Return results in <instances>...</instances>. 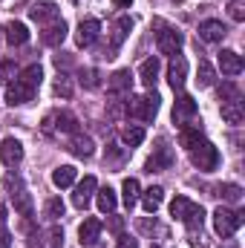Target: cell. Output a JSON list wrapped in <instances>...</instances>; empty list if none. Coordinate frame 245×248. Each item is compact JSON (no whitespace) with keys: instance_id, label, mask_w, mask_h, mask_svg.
<instances>
[{"instance_id":"obj_1","label":"cell","mask_w":245,"mask_h":248,"mask_svg":"<svg viewBox=\"0 0 245 248\" xmlns=\"http://www.w3.org/2000/svg\"><path fill=\"white\" fill-rule=\"evenodd\" d=\"M170 217L179 219V222H184V225L193 231V228H202L205 211H202V205H196V202L187 199V196H173V202H170Z\"/></svg>"},{"instance_id":"obj_2","label":"cell","mask_w":245,"mask_h":248,"mask_svg":"<svg viewBox=\"0 0 245 248\" xmlns=\"http://www.w3.org/2000/svg\"><path fill=\"white\" fill-rule=\"evenodd\" d=\"M159 113V95L150 93V95H133L127 101V116L138 119V122H153Z\"/></svg>"},{"instance_id":"obj_3","label":"cell","mask_w":245,"mask_h":248,"mask_svg":"<svg viewBox=\"0 0 245 248\" xmlns=\"http://www.w3.org/2000/svg\"><path fill=\"white\" fill-rule=\"evenodd\" d=\"M245 222V211H231V208H216L214 211V231L225 240V237H231L240 225Z\"/></svg>"},{"instance_id":"obj_4","label":"cell","mask_w":245,"mask_h":248,"mask_svg":"<svg viewBox=\"0 0 245 248\" xmlns=\"http://www.w3.org/2000/svg\"><path fill=\"white\" fill-rule=\"evenodd\" d=\"M156 46H159V52L162 55H179V49H182L184 38L182 32H176L173 26H165L162 20H156Z\"/></svg>"},{"instance_id":"obj_5","label":"cell","mask_w":245,"mask_h":248,"mask_svg":"<svg viewBox=\"0 0 245 248\" xmlns=\"http://www.w3.org/2000/svg\"><path fill=\"white\" fill-rule=\"evenodd\" d=\"M190 162H193V168H199V170H216V168H219V150H216L211 141H202L199 147L190 150Z\"/></svg>"},{"instance_id":"obj_6","label":"cell","mask_w":245,"mask_h":248,"mask_svg":"<svg viewBox=\"0 0 245 248\" xmlns=\"http://www.w3.org/2000/svg\"><path fill=\"white\" fill-rule=\"evenodd\" d=\"M44 130L46 133H52V130H58V133H78V119L72 116V113H66V110H58V113H49L46 119H44Z\"/></svg>"},{"instance_id":"obj_7","label":"cell","mask_w":245,"mask_h":248,"mask_svg":"<svg viewBox=\"0 0 245 248\" xmlns=\"http://www.w3.org/2000/svg\"><path fill=\"white\" fill-rule=\"evenodd\" d=\"M98 35H101V23H98L95 17H84V20L78 23V32H75V44H78L81 49H87V46H92V44L98 41Z\"/></svg>"},{"instance_id":"obj_8","label":"cell","mask_w":245,"mask_h":248,"mask_svg":"<svg viewBox=\"0 0 245 248\" xmlns=\"http://www.w3.org/2000/svg\"><path fill=\"white\" fill-rule=\"evenodd\" d=\"M196 113H199V104H196L190 95L179 93V98H176V104H173V124L193 122V119H196Z\"/></svg>"},{"instance_id":"obj_9","label":"cell","mask_w":245,"mask_h":248,"mask_svg":"<svg viewBox=\"0 0 245 248\" xmlns=\"http://www.w3.org/2000/svg\"><path fill=\"white\" fill-rule=\"evenodd\" d=\"M170 165H173V150H170V147H168V144L162 141V144L156 147V153H153V156L147 159L144 170H147V173H159V170H168Z\"/></svg>"},{"instance_id":"obj_10","label":"cell","mask_w":245,"mask_h":248,"mask_svg":"<svg viewBox=\"0 0 245 248\" xmlns=\"http://www.w3.org/2000/svg\"><path fill=\"white\" fill-rule=\"evenodd\" d=\"M0 162H3L6 168L20 165V162H23V144H20L17 139H3V141H0Z\"/></svg>"},{"instance_id":"obj_11","label":"cell","mask_w":245,"mask_h":248,"mask_svg":"<svg viewBox=\"0 0 245 248\" xmlns=\"http://www.w3.org/2000/svg\"><path fill=\"white\" fill-rule=\"evenodd\" d=\"M130 87H133V75H130V69H119V72L107 81V93H110V98H124V95H130Z\"/></svg>"},{"instance_id":"obj_12","label":"cell","mask_w":245,"mask_h":248,"mask_svg":"<svg viewBox=\"0 0 245 248\" xmlns=\"http://www.w3.org/2000/svg\"><path fill=\"white\" fill-rule=\"evenodd\" d=\"M184 81H187V61H184V55H173L168 63V84L173 90H182Z\"/></svg>"},{"instance_id":"obj_13","label":"cell","mask_w":245,"mask_h":248,"mask_svg":"<svg viewBox=\"0 0 245 248\" xmlns=\"http://www.w3.org/2000/svg\"><path fill=\"white\" fill-rule=\"evenodd\" d=\"M32 98H35V90L26 87V84L17 81V78H15V84H9V90H6V104H9V107H20V104H26V101H32Z\"/></svg>"},{"instance_id":"obj_14","label":"cell","mask_w":245,"mask_h":248,"mask_svg":"<svg viewBox=\"0 0 245 248\" xmlns=\"http://www.w3.org/2000/svg\"><path fill=\"white\" fill-rule=\"evenodd\" d=\"M98 190V182H95V176H84L81 182H78V187H75V193H72V205L75 208H87L90 205V199H92V193Z\"/></svg>"},{"instance_id":"obj_15","label":"cell","mask_w":245,"mask_h":248,"mask_svg":"<svg viewBox=\"0 0 245 248\" xmlns=\"http://www.w3.org/2000/svg\"><path fill=\"white\" fill-rule=\"evenodd\" d=\"M219 66H222V75L237 78V75L245 69V61L234 52V49H222V52H219Z\"/></svg>"},{"instance_id":"obj_16","label":"cell","mask_w":245,"mask_h":248,"mask_svg":"<svg viewBox=\"0 0 245 248\" xmlns=\"http://www.w3.org/2000/svg\"><path fill=\"white\" fill-rule=\"evenodd\" d=\"M225 35H228V29H225L222 20H214V17H211V20H202V23H199V38L208 41V44H216V41H222Z\"/></svg>"},{"instance_id":"obj_17","label":"cell","mask_w":245,"mask_h":248,"mask_svg":"<svg viewBox=\"0 0 245 248\" xmlns=\"http://www.w3.org/2000/svg\"><path fill=\"white\" fill-rule=\"evenodd\" d=\"M72 156H78V159H90L92 153H95V144H92V139L90 136H84V133H72V139H69V147H66Z\"/></svg>"},{"instance_id":"obj_18","label":"cell","mask_w":245,"mask_h":248,"mask_svg":"<svg viewBox=\"0 0 245 248\" xmlns=\"http://www.w3.org/2000/svg\"><path fill=\"white\" fill-rule=\"evenodd\" d=\"M29 17L35 20V23H55V20H61L58 17V6L55 3H35L32 9H29Z\"/></svg>"},{"instance_id":"obj_19","label":"cell","mask_w":245,"mask_h":248,"mask_svg":"<svg viewBox=\"0 0 245 248\" xmlns=\"http://www.w3.org/2000/svg\"><path fill=\"white\" fill-rule=\"evenodd\" d=\"M66 23L63 20H55V23H49L44 32H41V41L46 44V46H61L63 41H66Z\"/></svg>"},{"instance_id":"obj_20","label":"cell","mask_w":245,"mask_h":248,"mask_svg":"<svg viewBox=\"0 0 245 248\" xmlns=\"http://www.w3.org/2000/svg\"><path fill=\"white\" fill-rule=\"evenodd\" d=\"M101 219H95V217H90V219H84L81 222V228H78V237H81V246H95V240H98V234H101Z\"/></svg>"},{"instance_id":"obj_21","label":"cell","mask_w":245,"mask_h":248,"mask_svg":"<svg viewBox=\"0 0 245 248\" xmlns=\"http://www.w3.org/2000/svg\"><path fill=\"white\" fill-rule=\"evenodd\" d=\"M202 141H205V136H202L199 124H182V130H179V144H182V147L193 150V147H199Z\"/></svg>"},{"instance_id":"obj_22","label":"cell","mask_w":245,"mask_h":248,"mask_svg":"<svg viewBox=\"0 0 245 248\" xmlns=\"http://www.w3.org/2000/svg\"><path fill=\"white\" fill-rule=\"evenodd\" d=\"M162 202H165V187L162 185H153L144 190V196H141V208L147 211V214H156L159 208H162Z\"/></svg>"},{"instance_id":"obj_23","label":"cell","mask_w":245,"mask_h":248,"mask_svg":"<svg viewBox=\"0 0 245 248\" xmlns=\"http://www.w3.org/2000/svg\"><path fill=\"white\" fill-rule=\"evenodd\" d=\"M222 119L228 124H243V119H245L243 95L240 98H231V101H222Z\"/></svg>"},{"instance_id":"obj_24","label":"cell","mask_w":245,"mask_h":248,"mask_svg":"<svg viewBox=\"0 0 245 248\" xmlns=\"http://www.w3.org/2000/svg\"><path fill=\"white\" fill-rule=\"evenodd\" d=\"M9 196H12V205H15V211H17L20 217H32V196H29L26 187H17V190H12Z\"/></svg>"},{"instance_id":"obj_25","label":"cell","mask_w":245,"mask_h":248,"mask_svg":"<svg viewBox=\"0 0 245 248\" xmlns=\"http://www.w3.org/2000/svg\"><path fill=\"white\" fill-rule=\"evenodd\" d=\"M6 41H9L12 46H20V44L29 41V29H26L20 20H12V23H6Z\"/></svg>"},{"instance_id":"obj_26","label":"cell","mask_w":245,"mask_h":248,"mask_svg":"<svg viewBox=\"0 0 245 248\" xmlns=\"http://www.w3.org/2000/svg\"><path fill=\"white\" fill-rule=\"evenodd\" d=\"M138 78H141L144 87H153V84H156V78H159V58H156V55L147 58V61H141V66H138Z\"/></svg>"},{"instance_id":"obj_27","label":"cell","mask_w":245,"mask_h":248,"mask_svg":"<svg viewBox=\"0 0 245 248\" xmlns=\"http://www.w3.org/2000/svg\"><path fill=\"white\" fill-rule=\"evenodd\" d=\"M41 78H44L41 63H29L26 69H20V72H17V81H23V84H26V87H32V90H38V87H41Z\"/></svg>"},{"instance_id":"obj_28","label":"cell","mask_w":245,"mask_h":248,"mask_svg":"<svg viewBox=\"0 0 245 248\" xmlns=\"http://www.w3.org/2000/svg\"><path fill=\"white\" fill-rule=\"evenodd\" d=\"M75 176H78V173H75L72 165H61V168L52 170V185L55 187H69L72 182H75Z\"/></svg>"},{"instance_id":"obj_29","label":"cell","mask_w":245,"mask_h":248,"mask_svg":"<svg viewBox=\"0 0 245 248\" xmlns=\"http://www.w3.org/2000/svg\"><path fill=\"white\" fill-rule=\"evenodd\" d=\"M214 81H216V69L208 61H199V66H196V84L202 90H208V87H214Z\"/></svg>"},{"instance_id":"obj_30","label":"cell","mask_w":245,"mask_h":248,"mask_svg":"<svg viewBox=\"0 0 245 248\" xmlns=\"http://www.w3.org/2000/svg\"><path fill=\"white\" fill-rule=\"evenodd\" d=\"M122 141L127 147H138V144L144 141V127H141V124H127L122 130Z\"/></svg>"},{"instance_id":"obj_31","label":"cell","mask_w":245,"mask_h":248,"mask_svg":"<svg viewBox=\"0 0 245 248\" xmlns=\"http://www.w3.org/2000/svg\"><path fill=\"white\" fill-rule=\"evenodd\" d=\"M116 205H119L116 190H113V187H101V190H98V211H101V214H113Z\"/></svg>"},{"instance_id":"obj_32","label":"cell","mask_w":245,"mask_h":248,"mask_svg":"<svg viewBox=\"0 0 245 248\" xmlns=\"http://www.w3.org/2000/svg\"><path fill=\"white\" fill-rule=\"evenodd\" d=\"M214 190H216L214 196H222L225 202H240L243 199V187L234 185V182H222V185H216Z\"/></svg>"},{"instance_id":"obj_33","label":"cell","mask_w":245,"mask_h":248,"mask_svg":"<svg viewBox=\"0 0 245 248\" xmlns=\"http://www.w3.org/2000/svg\"><path fill=\"white\" fill-rule=\"evenodd\" d=\"M138 193H141V187H138V182H136V179H124V185H122V199H124V205H127V211H133V205H136Z\"/></svg>"},{"instance_id":"obj_34","label":"cell","mask_w":245,"mask_h":248,"mask_svg":"<svg viewBox=\"0 0 245 248\" xmlns=\"http://www.w3.org/2000/svg\"><path fill=\"white\" fill-rule=\"evenodd\" d=\"M78 81H81L87 90H98V87H101V72H98L95 66H84V69L78 72Z\"/></svg>"},{"instance_id":"obj_35","label":"cell","mask_w":245,"mask_h":248,"mask_svg":"<svg viewBox=\"0 0 245 248\" xmlns=\"http://www.w3.org/2000/svg\"><path fill=\"white\" fill-rule=\"evenodd\" d=\"M136 228H138L141 234H150V237H153V234L168 237V228H165L162 222H156V219H138V222H136Z\"/></svg>"},{"instance_id":"obj_36","label":"cell","mask_w":245,"mask_h":248,"mask_svg":"<svg viewBox=\"0 0 245 248\" xmlns=\"http://www.w3.org/2000/svg\"><path fill=\"white\" fill-rule=\"evenodd\" d=\"M52 90H55V95L63 98V101H66V98H72V78H69L66 72H61V75L55 78V87H52Z\"/></svg>"},{"instance_id":"obj_37","label":"cell","mask_w":245,"mask_h":248,"mask_svg":"<svg viewBox=\"0 0 245 248\" xmlns=\"http://www.w3.org/2000/svg\"><path fill=\"white\" fill-rule=\"evenodd\" d=\"M63 211H66V208H63V202L58 199V196H52V199L46 202V219H52V222H58V219L63 217Z\"/></svg>"},{"instance_id":"obj_38","label":"cell","mask_w":245,"mask_h":248,"mask_svg":"<svg viewBox=\"0 0 245 248\" xmlns=\"http://www.w3.org/2000/svg\"><path fill=\"white\" fill-rule=\"evenodd\" d=\"M107 116H110L113 122L124 119V116H127V101H122V98H113V101L107 104Z\"/></svg>"},{"instance_id":"obj_39","label":"cell","mask_w":245,"mask_h":248,"mask_svg":"<svg viewBox=\"0 0 245 248\" xmlns=\"http://www.w3.org/2000/svg\"><path fill=\"white\" fill-rule=\"evenodd\" d=\"M17 75V66H15V61H0V84H12V78Z\"/></svg>"},{"instance_id":"obj_40","label":"cell","mask_w":245,"mask_h":248,"mask_svg":"<svg viewBox=\"0 0 245 248\" xmlns=\"http://www.w3.org/2000/svg\"><path fill=\"white\" fill-rule=\"evenodd\" d=\"M231 98H240V90H237V84L225 81V84L219 87V101H231Z\"/></svg>"},{"instance_id":"obj_41","label":"cell","mask_w":245,"mask_h":248,"mask_svg":"<svg viewBox=\"0 0 245 248\" xmlns=\"http://www.w3.org/2000/svg\"><path fill=\"white\" fill-rule=\"evenodd\" d=\"M116 29H119V32H116V46H119V44H122L124 38H127V32L133 29V20H130V17H119Z\"/></svg>"},{"instance_id":"obj_42","label":"cell","mask_w":245,"mask_h":248,"mask_svg":"<svg viewBox=\"0 0 245 248\" xmlns=\"http://www.w3.org/2000/svg\"><path fill=\"white\" fill-rule=\"evenodd\" d=\"M228 15H231V17H234L237 23H243V20H245V6H243V3H237V0H234V3L228 6Z\"/></svg>"},{"instance_id":"obj_43","label":"cell","mask_w":245,"mask_h":248,"mask_svg":"<svg viewBox=\"0 0 245 248\" xmlns=\"http://www.w3.org/2000/svg\"><path fill=\"white\" fill-rule=\"evenodd\" d=\"M104 159H107V162H113V165H122L124 153L116 147V144H110V147H107V153H104Z\"/></svg>"},{"instance_id":"obj_44","label":"cell","mask_w":245,"mask_h":248,"mask_svg":"<svg viewBox=\"0 0 245 248\" xmlns=\"http://www.w3.org/2000/svg\"><path fill=\"white\" fill-rule=\"evenodd\" d=\"M3 185H6V190H9V193H12V190H17V187H23V182H20L17 176H12V173H9V176L3 179Z\"/></svg>"},{"instance_id":"obj_45","label":"cell","mask_w":245,"mask_h":248,"mask_svg":"<svg viewBox=\"0 0 245 248\" xmlns=\"http://www.w3.org/2000/svg\"><path fill=\"white\" fill-rule=\"evenodd\" d=\"M61 240H63V231L61 228H52V231H49V248H58Z\"/></svg>"},{"instance_id":"obj_46","label":"cell","mask_w":245,"mask_h":248,"mask_svg":"<svg viewBox=\"0 0 245 248\" xmlns=\"http://www.w3.org/2000/svg\"><path fill=\"white\" fill-rule=\"evenodd\" d=\"M116 248H138V243H136L133 237H127V234H122V237H119V243H116Z\"/></svg>"},{"instance_id":"obj_47","label":"cell","mask_w":245,"mask_h":248,"mask_svg":"<svg viewBox=\"0 0 245 248\" xmlns=\"http://www.w3.org/2000/svg\"><path fill=\"white\" fill-rule=\"evenodd\" d=\"M122 225H124L122 217H113V219H110V231H113V234H119V231H122Z\"/></svg>"},{"instance_id":"obj_48","label":"cell","mask_w":245,"mask_h":248,"mask_svg":"<svg viewBox=\"0 0 245 248\" xmlns=\"http://www.w3.org/2000/svg\"><path fill=\"white\" fill-rule=\"evenodd\" d=\"M0 248H12V237L6 231H0Z\"/></svg>"},{"instance_id":"obj_49","label":"cell","mask_w":245,"mask_h":248,"mask_svg":"<svg viewBox=\"0 0 245 248\" xmlns=\"http://www.w3.org/2000/svg\"><path fill=\"white\" fill-rule=\"evenodd\" d=\"M3 225H6V208L0 205V228H3Z\"/></svg>"},{"instance_id":"obj_50","label":"cell","mask_w":245,"mask_h":248,"mask_svg":"<svg viewBox=\"0 0 245 248\" xmlns=\"http://www.w3.org/2000/svg\"><path fill=\"white\" fill-rule=\"evenodd\" d=\"M133 0H116V6H130Z\"/></svg>"},{"instance_id":"obj_51","label":"cell","mask_w":245,"mask_h":248,"mask_svg":"<svg viewBox=\"0 0 245 248\" xmlns=\"http://www.w3.org/2000/svg\"><path fill=\"white\" fill-rule=\"evenodd\" d=\"M150 248H162V246H150Z\"/></svg>"}]
</instances>
